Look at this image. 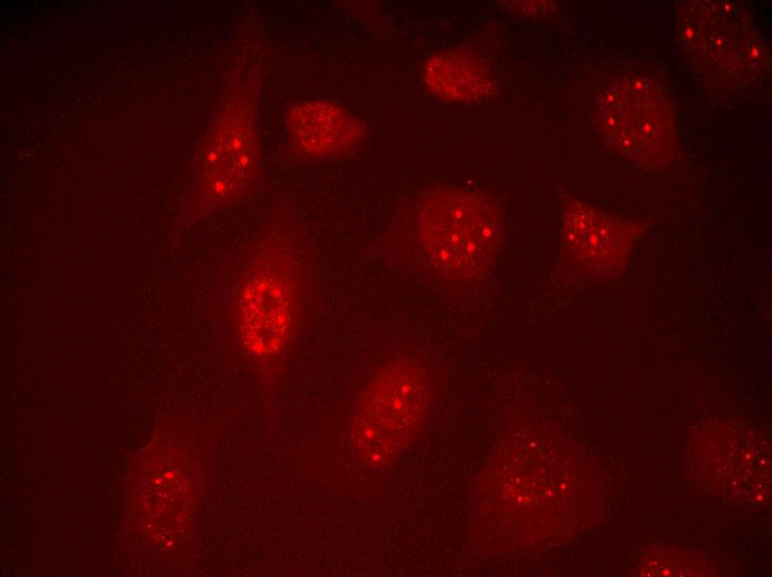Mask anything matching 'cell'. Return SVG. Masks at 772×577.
Listing matches in <instances>:
<instances>
[{"label": "cell", "mask_w": 772, "mask_h": 577, "mask_svg": "<svg viewBox=\"0 0 772 577\" xmlns=\"http://www.w3.org/2000/svg\"><path fill=\"white\" fill-rule=\"evenodd\" d=\"M234 343L264 391H275L321 307L318 252L278 207L232 263L221 294Z\"/></svg>", "instance_id": "cell-1"}, {"label": "cell", "mask_w": 772, "mask_h": 577, "mask_svg": "<svg viewBox=\"0 0 772 577\" xmlns=\"http://www.w3.org/2000/svg\"><path fill=\"white\" fill-rule=\"evenodd\" d=\"M504 240V212L491 194L438 184L400 213L384 254L437 285L467 288L489 275Z\"/></svg>", "instance_id": "cell-2"}, {"label": "cell", "mask_w": 772, "mask_h": 577, "mask_svg": "<svg viewBox=\"0 0 772 577\" xmlns=\"http://www.w3.org/2000/svg\"><path fill=\"white\" fill-rule=\"evenodd\" d=\"M260 92V74L253 67L236 72L225 88L195 158L185 204L187 221L236 205L258 189L263 176Z\"/></svg>", "instance_id": "cell-3"}, {"label": "cell", "mask_w": 772, "mask_h": 577, "mask_svg": "<svg viewBox=\"0 0 772 577\" xmlns=\"http://www.w3.org/2000/svg\"><path fill=\"white\" fill-rule=\"evenodd\" d=\"M438 394L426 360L407 353L382 358L354 401L348 438L357 457L373 467L392 464L421 436Z\"/></svg>", "instance_id": "cell-4"}, {"label": "cell", "mask_w": 772, "mask_h": 577, "mask_svg": "<svg viewBox=\"0 0 772 577\" xmlns=\"http://www.w3.org/2000/svg\"><path fill=\"white\" fill-rule=\"evenodd\" d=\"M597 122L610 146L633 163L661 166L674 155L670 105L647 79L628 78L607 89L598 103Z\"/></svg>", "instance_id": "cell-5"}, {"label": "cell", "mask_w": 772, "mask_h": 577, "mask_svg": "<svg viewBox=\"0 0 772 577\" xmlns=\"http://www.w3.org/2000/svg\"><path fill=\"white\" fill-rule=\"evenodd\" d=\"M644 225L561 192V262L575 272L610 279L623 272Z\"/></svg>", "instance_id": "cell-6"}, {"label": "cell", "mask_w": 772, "mask_h": 577, "mask_svg": "<svg viewBox=\"0 0 772 577\" xmlns=\"http://www.w3.org/2000/svg\"><path fill=\"white\" fill-rule=\"evenodd\" d=\"M293 155L307 161L347 158L367 136L364 121L342 103L327 98H306L290 104L283 119Z\"/></svg>", "instance_id": "cell-7"}, {"label": "cell", "mask_w": 772, "mask_h": 577, "mask_svg": "<svg viewBox=\"0 0 772 577\" xmlns=\"http://www.w3.org/2000/svg\"><path fill=\"white\" fill-rule=\"evenodd\" d=\"M420 78L426 91L453 104L480 103L498 90L488 63L468 48H453L429 55Z\"/></svg>", "instance_id": "cell-8"}, {"label": "cell", "mask_w": 772, "mask_h": 577, "mask_svg": "<svg viewBox=\"0 0 772 577\" xmlns=\"http://www.w3.org/2000/svg\"><path fill=\"white\" fill-rule=\"evenodd\" d=\"M715 12L710 13L705 21L694 18L687 22L683 30L704 33L705 40L688 41L689 48L695 45L698 51L703 49L711 54L717 69H731L744 71L746 68L755 67L754 61L759 58V41L753 38L750 29L741 28L740 20L735 14H731L729 7L721 10L715 6Z\"/></svg>", "instance_id": "cell-9"}]
</instances>
